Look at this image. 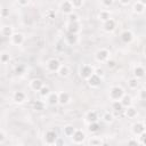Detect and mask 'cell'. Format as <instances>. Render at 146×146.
Here are the masks:
<instances>
[{"label":"cell","mask_w":146,"mask_h":146,"mask_svg":"<svg viewBox=\"0 0 146 146\" xmlns=\"http://www.w3.org/2000/svg\"><path fill=\"white\" fill-rule=\"evenodd\" d=\"M86 81H87V83H88V86L90 88H98L102 84V78L98 76V75H96L95 73L90 78H88Z\"/></svg>","instance_id":"9"},{"label":"cell","mask_w":146,"mask_h":146,"mask_svg":"<svg viewBox=\"0 0 146 146\" xmlns=\"http://www.w3.org/2000/svg\"><path fill=\"white\" fill-rule=\"evenodd\" d=\"M120 39L123 43H130L133 40V33L131 30H124L120 34Z\"/></svg>","instance_id":"12"},{"label":"cell","mask_w":146,"mask_h":146,"mask_svg":"<svg viewBox=\"0 0 146 146\" xmlns=\"http://www.w3.org/2000/svg\"><path fill=\"white\" fill-rule=\"evenodd\" d=\"M103 120H104V122H106V123H112L113 120H114V115H113L112 113H110V112H105V113L103 114Z\"/></svg>","instance_id":"35"},{"label":"cell","mask_w":146,"mask_h":146,"mask_svg":"<svg viewBox=\"0 0 146 146\" xmlns=\"http://www.w3.org/2000/svg\"><path fill=\"white\" fill-rule=\"evenodd\" d=\"M124 108H125V110H123V111H124V115H125L128 119H133V117L137 116L138 111H137V108H136L135 106L130 105V106L124 107Z\"/></svg>","instance_id":"17"},{"label":"cell","mask_w":146,"mask_h":146,"mask_svg":"<svg viewBox=\"0 0 146 146\" xmlns=\"http://www.w3.org/2000/svg\"><path fill=\"white\" fill-rule=\"evenodd\" d=\"M97 18L100 21V22H105V21H107L108 18H111V13L108 11V10H100L99 13H98V15H97Z\"/></svg>","instance_id":"27"},{"label":"cell","mask_w":146,"mask_h":146,"mask_svg":"<svg viewBox=\"0 0 146 146\" xmlns=\"http://www.w3.org/2000/svg\"><path fill=\"white\" fill-rule=\"evenodd\" d=\"M132 10H133V13L137 14V15L143 14V13L145 11V5H143V3H140V2L137 1V2L133 3V6H132Z\"/></svg>","instance_id":"25"},{"label":"cell","mask_w":146,"mask_h":146,"mask_svg":"<svg viewBox=\"0 0 146 146\" xmlns=\"http://www.w3.org/2000/svg\"><path fill=\"white\" fill-rule=\"evenodd\" d=\"M105 63H106V65H107L108 68H114V67L116 66V60H115V59H111V58H110V59H107Z\"/></svg>","instance_id":"41"},{"label":"cell","mask_w":146,"mask_h":146,"mask_svg":"<svg viewBox=\"0 0 146 146\" xmlns=\"http://www.w3.org/2000/svg\"><path fill=\"white\" fill-rule=\"evenodd\" d=\"M119 2H120L122 6H128V5L131 2V0H119Z\"/></svg>","instance_id":"49"},{"label":"cell","mask_w":146,"mask_h":146,"mask_svg":"<svg viewBox=\"0 0 146 146\" xmlns=\"http://www.w3.org/2000/svg\"><path fill=\"white\" fill-rule=\"evenodd\" d=\"M111 58V52L107 50V49H105V48H100V49H98L97 51H96V54H95V59H96V62H98V63H105L107 59H110Z\"/></svg>","instance_id":"2"},{"label":"cell","mask_w":146,"mask_h":146,"mask_svg":"<svg viewBox=\"0 0 146 146\" xmlns=\"http://www.w3.org/2000/svg\"><path fill=\"white\" fill-rule=\"evenodd\" d=\"M128 145H139V143H138V139L136 138V139H129L128 140Z\"/></svg>","instance_id":"48"},{"label":"cell","mask_w":146,"mask_h":146,"mask_svg":"<svg viewBox=\"0 0 146 146\" xmlns=\"http://www.w3.org/2000/svg\"><path fill=\"white\" fill-rule=\"evenodd\" d=\"M71 138H72V141L74 144H82V143H84L87 136H86V132L84 131H82L80 129H75V131L73 132V135L71 136Z\"/></svg>","instance_id":"3"},{"label":"cell","mask_w":146,"mask_h":146,"mask_svg":"<svg viewBox=\"0 0 146 146\" xmlns=\"http://www.w3.org/2000/svg\"><path fill=\"white\" fill-rule=\"evenodd\" d=\"M100 130V124L97 122H90L88 123V131L91 132V133H97L98 131Z\"/></svg>","instance_id":"26"},{"label":"cell","mask_w":146,"mask_h":146,"mask_svg":"<svg viewBox=\"0 0 146 146\" xmlns=\"http://www.w3.org/2000/svg\"><path fill=\"white\" fill-rule=\"evenodd\" d=\"M38 92H39V95H40L42 98H46L51 91H50V88H49L48 86H44V84H43V86L40 88V90H39Z\"/></svg>","instance_id":"33"},{"label":"cell","mask_w":146,"mask_h":146,"mask_svg":"<svg viewBox=\"0 0 146 146\" xmlns=\"http://www.w3.org/2000/svg\"><path fill=\"white\" fill-rule=\"evenodd\" d=\"M5 139H6V135H5V132L0 131V144H1V143H3V141H5Z\"/></svg>","instance_id":"51"},{"label":"cell","mask_w":146,"mask_h":146,"mask_svg":"<svg viewBox=\"0 0 146 146\" xmlns=\"http://www.w3.org/2000/svg\"><path fill=\"white\" fill-rule=\"evenodd\" d=\"M120 102H121V104L123 105V107H128V106L132 105V97H131L130 95H127V94H124V95L121 97Z\"/></svg>","instance_id":"24"},{"label":"cell","mask_w":146,"mask_h":146,"mask_svg":"<svg viewBox=\"0 0 146 146\" xmlns=\"http://www.w3.org/2000/svg\"><path fill=\"white\" fill-rule=\"evenodd\" d=\"M128 87H129L130 89H132V90L137 89V88L139 87V80H138V79H136L135 76L130 78V79L128 80Z\"/></svg>","instance_id":"30"},{"label":"cell","mask_w":146,"mask_h":146,"mask_svg":"<svg viewBox=\"0 0 146 146\" xmlns=\"http://www.w3.org/2000/svg\"><path fill=\"white\" fill-rule=\"evenodd\" d=\"M145 130H146L145 123H144V122H141V121H138V122L133 123V124H132V127H131V132H132L135 136H139L140 133L145 132Z\"/></svg>","instance_id":"8"},{"label":"cell","mask_w":146,"mask_h":146,"mask_svg":"<svg viewBox=\"0 0 146 146\" xmlns=\"http://www.w3.org/2000/svg\"><path fill=\"white\" fill-rule=\"evenodd\" d=\"M17 3H18L21 7H26V6L30 3V0H17Z\"/></svg>","instance_id":"45"},{"label":"cell","mask_w":146,"mask_h":146,"mask_svg":"<svg viewBox=\"0 0 146 146\" xmlns=\"http://www.w3.org/2000/svg\"><path fill=\"white\" fill-rule=\"evenodd\" d=\"M46 108V104H44V102H42V100H35L34 103H33V110H35L36 112H41V111H43Z\"/></svg>","instance_id":"31"},{"label":"cell","mask_w":146,"mask_h":146,"mask_svg":"<svg viewBox=\"0 0 146 146\" xmlns=\"http://www.w3.org/2000/svg\"><path fill=\"white\" fill-rule=\"evenodd\" d=\"M9 60H10V54L7 52V51H2V52L0 54V63L6 64V63H8Z\"/></svg>","instance_id":"34"},{"label":"cell","mask_w":146,"mask_h":146,"mask_svg":"<svg viewBox=\"0 0 146 146\" xmlns=\"http://www.w3.org/2000/svg\"><path fill=\"white\" fill-rule=\"evenodd\" d=\"M26 94L24 91H21V90H17L13 94V100L14 103L16 104H23L25 100H26Z\"/></svg>","instance_id":"13"},{"label":"cell","mask_w":146,"mask_h":146,"mask_svg":"<svg viewBox=\"0 0 146 146\" xmlns=\"http://www.w3.org/2000/svg\"><path fill=\"white\" fill-rule=\"evenodd\" d=\"M14 32L15 31H14V27L11 25H5L1 29V35L5 36V38H10Z\"/></svg>","instance_id":"23"},{"label":"cell","mask_w":146,"mask_h":146,"mask_svg":"<svg viewBox=\"0 0 146 146\" xmlns=\"http://www.w3.org/2000/svg\"><path fill=\"white\" fill-rule=\"evenodd\" d=\"M42 86H43V81H42L41 79H38V78L31 80V82H30V88H31L33 91H39Z\"/></svg>","instance_id":"19"},{"label":"cell","mask_w":146,"mask_h":146,"mask_svg":"<svg viewBox=\"0 0 146 146\" xmlns=\"http://www.w3.org/2000/svg\"><path fill=\"white\" fill-rule=\"evenodd\" d=\"M138 97H139L140 100H145V99H146V90H145L144 88H141V89L139 90V92H138Z\"/></svg>","instance_id":"43"},{"label":"cell","mask_w":146,"mask_h":146,"mask_svg":"<svg viewBox=\"0 0 146 146\" xmlns=\"http://www.w3.org/2000/svg\"><path fill=\"white\" fill-rule=\"evenodd\" d=\"M0 17H1V13H0Z\"/></svg>","instance_id":"53"},{"label":"cell","mask_w":146,"mask_h":146,"mask_svg":"<svg viewBox=\"0 0 146 146\" xmlns=\"http://www.w3.org/2000/svg\"><path fill=\"white\" fill-rule=\"evenodd\" d=\"M102 3L105 7H111L114 3V0H102Z\"/></svg>","instance_id":"44"},{"label":"cell","mask_w":146,"mask_h":146,"mask_svg":"<svg viewBox=\"0 0 146 146\" xmlns=\"http://www.w3.org/2000/svg\"><path fill=\"white\" fill-rule=\"evenodd\" d=\"M9 39H10L11 44H14V46H21V44H23V42L25 40V36L21 32H14L13 35Z\"/></svg>","instance_id":"5"},{"label":"cell","mask_w":146,"mask_h":146,"mask_svg":"<svg viewBox=\"0 0 146 146\" xmlns=\"http://www.w3.org/2000/svg\"><path fill=\"white\" fill-rule=\"evenodd\" d=\"M63 144H64V140H63L62 138L57 137V139H56V141H55V145H63Z\"/></svg>","instance_id":"50"},{"label":"cell","mask_w":146,"mask_h":146,"mask_svg":"<svg viewBox=\"0 0 146 146\" xmlns=\"http://www.w3.org/2000/svg\"><path fill=\"white\" fill-rule=\"evenodd\" d=\"M66 29H67L68 33L78 34L81 31V24H80V22H67Z\"/></svg>","instance_id":"11"},{"label":"cell","mask_w":146,"mask_h":146,"mask_svg":"<svg viewBox=\"0 0 146 146\" xmlns=\"http://www.w3.org/2000/svg\"><path fill=\"white\" fill-rule=\"evenodd\" d=\"M132 73H133V76H135L136 79L140 80V79H143V78L145 76V68H144L141 65H136V66L133 67Z\"/></svg>","instance_id":"18"},{"label":"cell","mask_w":146,"mask_h":146,"mask_svg":"<svg viewBox=\"0 0 146 146\" xmlns=\"http://www.w3.org/2000/svg\"><path fill=\"white\" fill-rule=\"evenodd\" d=\"M60 11L63 13V14H65V15H70L71 13H73V10H74V8H73V6H72V3H71V1L70 0H65V1H63L62 3H60Z\"/></svg>","instance_id":"14"},{"label":"cell","mask_w":146,"mask_h":146,"mask_svg":"<svg viewBox=\"0 0 146 146\" xmlns=\"http://www.w3.org/2000/svg\"><path fill=\"white\" fill-rule=\"evenodd\" d=\"M73 8H80L83 6V0H70Z\"/></svg>","instance_id":"39"},{"label":"cell","mask_w":146,"mask_h":146,"mask_svg":"<svg viewBox=\"0 0 146 146\" xmlns=\"http://www.w3.org/2000/svg\"><path fill=\"white\" fill-rule=\"evenodd\" d=\"M112 110L114 112H116V113H120V112H122L124 110V107H123V105L121 104L120 100H113L112 102Z\"/></svg>","instance_id":"29"},{"label":"cell","mask_w":146,"mask_h":146,"mask_svg":"<svg viewBox=\"0 0 146 146\" xmlns=\"http://www.w3.org/2000/svg\"><path fill=\"white\" fill-rule=\"evenodd\" d=\"M74 131H75V128H74L73 124H66V125H64V128H63V133H64V136H66V137H71Z\"/></svg>","instance_id":"28"},{"label":"cell","mask_w":146,"mask_h":146,"mask_svg":"<svg viewBox=\"0 0 146 146\" xmlns=\"http://www.w3.org/2000/svg\"><path fill=\"white\" fill-rule=\"evenodd\" d=\"M46 16H47L49 19H52V18H55V13H54L52 10H49V11H47Z\"/></svg>","instance_id":"47"},{"label":"cell","mask_w":146,"mask_h":146,"mask_svg":"<svg viewBox=\"0 0 146 146\" xmlns=\"http://www.w3.org/2000/svg\"><path fill=\"white\" fill-rule=\"evenodd\" d=\"M138 2H140V3H143V5L146 6V0H138Z\"/></svg>","instance_id":"52"},{"label":"cell","mask_w":146,"mask_h":146,"mask_svg":"<svg viewBox=\"0 0 146 146\" xmlns=\"http://www.w3.org/2000/svg\"><path fill=\"white\" fill-rule=\"evenodd\" d=\"M65 47H66V43H65L63 40L57 41V43H56V46H55L56 50H58V51H63V50L65 49Z\"/></svg>","instance_id":"36"},{"label":"cell","mask_w":146,"mask_h":146,"mask_svg":"<svg viewBox=\"0 0 146 146\" xmlns=\"http://www.w3.org/2000/svg\"><path fill=\"white\" fill-rule=\"evenodd\" d=\"M46 98H47V103L51 106L58 104V92H50Z\"/></svg>","instance_id":"22"},{"label":"cell","mask_w":146,"mask_h":146,"mask_svg":"<svg viewBox=\"0 0 146 146\" xmlns=\"http://www.w3.org/2000/svg\"><path fill=\"white\" fill-rule=\"evenodd\" d=\"M125 94L124 89L120 86H112L108 90V98L113 102V100H120L121 97Z\"/></svg>","instance_id":"1"},{"label":"cell","mask_w":146,"mask_h":146,"mask_svg":"<svg viewBox=\"0 0 146 146\" xmlns=\"http://www.w3.org/2000/svg\"><path fill=\"white\" fill-rule=\"evenodd\" d=\"M65 40H66V43H67V44L74 46V44L78 43L79 36H78V34H74V33H67L66 36H65Z\"/></svg>","instance_id":"20"},{"label":"cell","mask_w":146,"mask_h":146,"mask_svg":"<svg viewBox=\"0 0 146 146\" xmlns=\"http://www.w3.org/2000/svg\"><path fill=\"white\" fill-rule=\"evenodd\" d=\"M59 66H60V62L57 58H50L46 63V67L49 72H57Z\"/></svg>","instance_id":"7"},{"label":"cell","mask_w":146,"mask_h":146,"mask_svg":"<svg viewBox=\"0 0 146 146\" xmlns=\"http://www.w3.org/2000/svg\"><path fill=\"white\" fill-rule=\"evenodd\" d=\"M71 102V95L67 91H60L58 92V104L60 105H67Z\"/></svg>","instance_id":"15"},{"label":"cell","mask_w":146,"mask_h":146,"mask_svg":"<svg viewBox=\"0 0 146 146\" xmlns=\"http://www.w3.org/2000/svg\"><path fill=\"white\" fill-rule=\"evenodd\" d=\"M24 72H25V67L23 65H18L15 67V74L16 75H22V74H24Z\"/></svg>","instance_id":"37"},{"label":"cell","mask_w":146,"mask_h":146,"mask_svg":"<svg viewBox=\"0 0 146 146\" xmlns=\"http://www.w3.org/2000/svg\"><path fill=\"white\" fill-rule=\"evenodd\" d=\"M94 73L96 74V75H98V76H100V78H103L104 76V70L102 68V67H97V68H94Z\"/></svg>","instance_id":"42"},{"label":"cell","mask_w":146,"mask_h":146,"mask_svg":"<svg viewBox=\"0 0 146 146\" xmlns=\"http://www.w3.org/2000/svg\"><path fill=\"white\" fill-rule=\"evenodd\" d=\"M116 29V22L113 19V18H108L107 21L103 22V30L107 33H111L113 32L114 30Z\"/></svg>","instance_id":"10"},{"label":"cell","mask_w":146,"mask_h":146,"mask_svg":"<svg viewBox=\"0 0 146 146\" xmlns=\"http://www.w3.org/2000/svg\"><path fill=\"white\" fill-rule=\"evenodd\" d=\"M98 119H99L98 113H97L96 111H94V110H90V111H88V112L84 114V121H86L87 123H90V122H97Z\"/></svg>","instance_id":"16"},{"label":"cell","mask_w":146,"mask_h":146,"mask_svg":"<svg viewBox=\"0 0 146 146\" xmlns=\"http://www.w3.org/2000/svg\"><path fill=\"white\" fill-rule=\"evenodd\" d=\"M80 76L83 79V80H87L88 78H90L92 74H94V67L91 65H88V64H84L81 66L80 68Z\"/></svg>","instance_id":"4"},{"label":"cell","mask_w":146,"mask_h":146,"mask_svg":"<svg viewBox=\"0 0 146 146\" xmlns=\"http://www.w3.org/2000/svg\"><path fill=\"white\" fill-rule=\"evenodd\" d=\"M0 13H1V17H7L9 15V10L7 8H2L0 9Z\"/></svg>","instance_id":"46"},{"label":"cell","mask_w":146,"mask_h":146,"mask_svg":"<svg viewBox=\"0 0 146 146\" xmlns=\"http://www.w3.org/2000/svg\"><path fill=\"white\" fill-rule=\"evenodd\" d=\"M68 22H79V16L75 13H71L70 15H67Z\"/></svg>","instance_id":"40"},{"label":"cell","mask_w":146,"mask_h":146,"mask_svg":"<svg viewBox=\"0 0 146 146\" xmlns=\"http://www.w3.org/2000/svg\"><path fill=\"white\" fill-rule=\"evenodd\" d=\"M57 74L60 76V78H67L70 75V67L67 65H64V64H60L59 68L57 70Z\"/></svg>","instance_id":"21"},{"label":"cell","mask_w":146,"mask_h":146,"mask_svg":"<svg viewBox=\"0 0 146 146\" xmlns=\"http://www.w3.org/2000/svg\"><path fill=\"white\" fill-rule=\"evenodd\" d=\"M103 144H104V141L99 137H91L88 140V145H91V146H100Z\"/></svg>","instance_id":"32"},{"label":"cell","mask_w":146,"mask_h":146,"mask_svg":"<svg viewBox=\"0 0 146 146\" xmlns=\"http://www.w3.org/2000/svg\"><path fill=\"white\" fill-rule=\"evenodd\" d=\"M57 133H56V131H54V130H47L46 132H44V136H43V139H44V143L46 144H48V145H54L55 144V141H56V139H57Z\"/></svg>","instance_id":"6"},{"label":"cell","mask_w":146,"mask_h":146,"mask_svg":"<svg viewBox=\"0 0 146 146\" xmlns=\"http://www.w3.org/2000/svg\"><path fill=\"white\" fill-rule=\"evenodd\" d=\"M138 137V143H139V145H145L146 144V132H143V133H140L139 136H137Z\"/></svg>","instance_id":"38"}]
</instances>
